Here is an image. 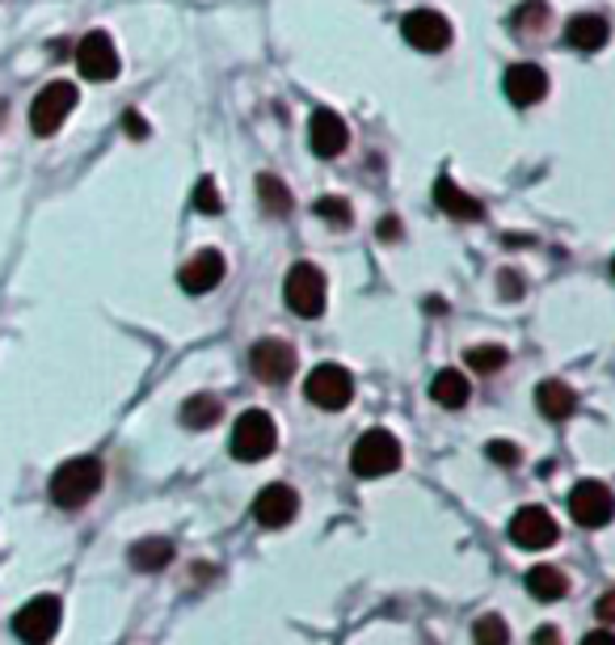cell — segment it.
<instances>
[{
    "instance_id": "6da1fadb",
    "label": "cell",
    "mask_w": 615,
    "mask_h": 645,
    "mask_svg": "<svg viewBox=\"0 0 615 645\" xmlns=\"http://www.w3.org/2000/svg\"><path fill=\"white\" fill-rule=\"evenodd\" d=\"M97 490H101V460H97V455L64 460V464L51 473V502L64 506V510H80Z\"/></svg>"
},
{
    "instance_id": "7a4b0ae2",
    "label": "cell",
    "mask_w": 615,
    "mask_h": 645,
    "mask_svg": "<svg viewBox=\"0 0 615 645\" xmlns=\"http://www.w3.org/2000/svg\"><path fill=\"white\" fill-rule=\"evenodd\" d=\"M350 469L358 477H388L401 469V439L392 430H367L350 452Z\"/></svg>"
},
{
    "instance_id": "3957f363",
    "label": "cell",
    "mask_w": 615,
    "mask_h": 645,
    "mask_svg": "<svg viewBox=\"0 0 615 645\" xmlns=\"http://www.w3.org/2000/svg\"><path fill=\"white\" fill-rule=\"evenodd\" d=\"M274 443H279L274 418L266 409H245L237 418V427H233V455L240 464H258V460L274 452Z\"/></svg>"
},
{
    "instance_id": "277c9868",
    "label": "cell",
    "mask_w": 615,
    "mask_h": 645,
    "mask_svg": "<svg viewBox=\"0 0 615 645\" xmlns=\"http://www.w3.org/2000/svg\"><path fill=\"white\" fill-rule=\"evenodd\" d=\"M304 393L316 409L337 413V409L350 406V397H355V376H350L342 363H321V367H312Z\"/></svg>"
},
{
    "instance_id": "5b68a950",
    "label": "cell",
    "mask_w": 615,
    "mask_h": 645,
    "mask_svg": "<svg viewBox=\"0 0 615 645\" xmlns=\"http://www.w3.org/2000/svg\"><path fill=\"white\" fill-rule=\"evenodd\" d=\"M283 295L295 316H321L325 312V275L312 262H295L283 283Z\"/></svg>"
},
{
    "instance_id": "8992f818",
    "label": "cell",
    "mask_w": 615,
    "mask_h": 645,
    "mask_svg": "<svg viewBox=\"0 0 615 645\" xmlns=\"http://www.w3.org/2000/svg\"><path fill=\"white\" fill-rule=\"evenodd\" d=\"M60 616H64L60 599L39 595V599H30L22 612L13 616V633H18L25 645H47V642H55V633H60Z\"/></svg>"
},
{
    "instance_id": "52a82bcc",
    "label": "cell",
    "mask_w": 615,
    "mask_h": 645,
    "mask_svg": "<svg viewBox=\"0 0 615 645\" xmlns=\"http://www.w3.org/2000/svg\"><path fill=\"white\" fill-rule=\"evenodd\" d=\"M72 110H76V85H68V80H51L47 89L34 97V106H30V127H34V136H55Z\"/></svg>"
},
{
    "instance_id": "ba28073f",
    "label": "cell",
    "mask_w": 615,
    "mask_h": 645,
    "mask_svg": "<svg viewBox=\"0 0 615 645\" xmlns=\"http://www.w3.org/2000/svg\"><path fill=\"white\" fill-rule=\"evenodd\" d=\"M569 515L582 527H607L615 515V494L603 481H578L569 490Z\"/></svg>"
},
{
    "instance_id": "9c48e42d",
    "label": "cell",
    "mask_w": 615,
    "mask_h": 645,
    "mask_svg": "<svg viewBox=\"0 0 615 645\" xmlns=\"http://www.w3.org/2000/svg\"><path fill=\"white\" fill-rule=\"evenodd\" d=\"M401 34L409 47L427 51V55H439V51L451 47V22L434 9H413L401 18Z\"/></svg>"
},
{
    "instance_id": "30bf717a",
    "label": "cell",
    "mask_w": 615,
    "mask_h": 645,
    "mask_svg": "<svg viewBox=\"0 0 615 645\" xmlns=\"http://www.w3.org/2000/svg\"><path fill=\"white\" fill-rule=\"evenodd\" d=\"M76 68L85 80H115L119 76V51H115V39L106 34V30H94V34H85L80 39V47H76Z\"/></svg>"
},
{
    "instance_id": "8fae6325",
    "label": "cell",
    "mask_w": 615,
    "mask_h": 645,
    "mask_svg": "<svg viewBox=\"0 0 615 645\" xmlns=\"http://www.w3.org/2000/svg\"><path fill=\"white\" fill-rule=\"evenodd\" d=\"M557 536H561V527H557V519L548 515L544 506H522L510 519V540L527 552H540L548 545H557Z\"/></svg>"
},
{
    "instance_id": "7c38bea8",
    "label": "cell",
    "mask_w": 615,
    "mask_h": 645,
    "mask_svg": "<svg viewBox=\"0 0 615 645\" xmlns=\"http://www.w3.org/2000/svg\"><path fill=\"white\" fill-rule=\"evenodd\" d=\"M295 515H300V494L291 485H283V481H270L258 498H253V519L261 527H270V531L287 527Z\"/></svg>"
},
{
    "instance_id": "4fadbf2b",
    "label": "cell",
    "mask_w": 615,
    "mask_h": 645,
    "mask_svg": "<svg viewBox=\"0 0 615 645\" xmlns=\"http://www.w3.org/2000/svg\"><path fill=\"white\" fill-rule=\"evenodd\" d=\"M308 143H312V152H316V157L333 161V157H342V152H346L350 131H346V122H342L337 110L321 106V110H312V119H308Z\"/></svg>"
},
{
    "instance_id": "5bb4252c",
    "label": "cell",
    "mask_w": 615,
    "mask_h": 645,
    "mask_svg": "<svg viewBox=\"0 0 615 645\" xmlns=\"http://www.w3.org/2000/svg\"><path fill=\"white\" fill-rule=\"evenodd\" d=\"M253 372H258L266 384H283L291 380V372H295V351H291V342H279V337H261L258 346H253Z\"/></svg>"
},
{
    "instance_id": "9a60e30c",
    "label": "cell",
    "mask_w": 615,
    "mask_h": 645,
    "mask_svg": "<svg viewBox=\"0 0 615 645\" xmlns=\"http://www.w3.org/2000/svg\"><path fill=\"white\" fill-rule=\"evenodd\" d=\"M224 270H228V262H224V254H219V249H198V254H194V258L182 266L177 283L186 287L190 295H207L212 287H219Z\"/></svg>"
},
{
    "instance_id": "2e32d148",
    "label": "cell",
    "mask_w": 615,
    "mask_h": 645,
    "mask_svg": "<svg viewBox=\"0 0 615 645\" xmlns=\"http://www.w3.org/2000/svg\"><path fill=\"white\" fill-rule=\"evenodd\" d=\"M501 85H506V97L515 106H536V101L548 97V72L540 64H515V68L506 72Z\"/></svg>"
},
{
    "instance_id": "e0dca14e",
    "label": "cell",
    "mask_w": 615,
    "mask_h": 645,
    "mask_svg": "<svg viewBox=\"0 0 615 645\" xmlns=\"http://www.w3.org/2000/svg\"><path fill=\"white\" fill-rule=\"evenodd\" d=\"M612 39V25L598 13H573L565 25V43L573 51H603Z\"/></svg>"
},
{
    "instance_id": "ac0fdd59",
    "label": "cell",
    "mask_w": 615,
    "mask_h": 645,
    "mask_svg": "<svg viewBox=\"0 0 615 645\" xmlns=\"http://www.w3.org/2000/svg\"><path fill=\"white\" fill-rule=\"evenodd\" d=\"M434 203H439V212H447L451 219H481V215H485V203L473 198V194H464L451 178H439Z\"/></svg>"
},
{
    "instance_id": "d6986e66",
    "label": "cell",
    "mask_w": 615,
    "mask_h": 645,
    "mask_svg": "<svg viewBox=\"0 0 615 645\" xmlns=\"http://www.w3.org/2000/svg\"><path fill=\"white\" fill-rule=\"evenodd\" d=\"M536 406H540V413H544V418L561 422V418H569V413L578 409V393H573L569 384H561V380H544L540 388H536Z\"/></svg>"
},
{
    "instance_id": "ffe728a7",
    "label": "cell",
    "mask_w": 615,
    "mask_h": 645,
    "mask_svg": "<svg viewBox=\"0 0 615 645\" xmlns=\"http://www.w3.org/2000/svg\"><path fill=\"white\" fill-rule=\"evenodd\" d=\"M430 397H434V406H443V409L468 406V397H473L468 376H464V372H451V367H443V372L434 376V384H430Z\"/></svg>"
},
{
    "instance_id": "44dd1931",
    "label": "cell",
    "mask_w": 615,
    "mask_h": 645,
    "mask_svg": "<svg viewBox=\"0 0 615 645\" xmlns=\"http://www.w3.org/2000/svg\"><path fill=\"white\" fill-rule=\"evenodd\" d=\"M173 557H177V552H173V540H165V536H148V540H136V545H131V566L140 573L165 570Z\"/></svg>"
},
{
    "instance_id": "7402d4cb",
    "label": "cell",
    "mask_w": 615,
    "mask_h": 645,
    "mask_svg": "<svg viewBox=\"0 0 615 645\" xmlns=\"http://www.w3.org/2000/svg\"><path fill=\"white\" fill-rule=\"evenodd\" d=\"M527 591L540 603H557L569 595V578L557 566H536V570H527Z\"/></svg>"
},
{
    "instance_id": "603a6c76",
    "label": "cell",
    "mask_w": 615,
    "mask_h": 645,
    "mask_svg": "<svg viewBox=\"0 0 615 645\" xmlns=\"http://www.w3.org/2000/svg\"><path fill=\"white\" fill-rule=\"evenodd\" d=\"M219 413H224V406H219L215 393H194L186 406H182V422H186L190 430H207L219 422Z\"/></svg>"
},
{
    "instance_id": "cb8c5ba5",
    "label": "cell",
    "mask_w": 615,
    "mask_h": 645,
    "mask_svg": "<svg viewBox=\"0 0 615 645\" xmlns=\"http://www.w3.org/2000/svg\"><path fill=\"white\" fill-rule=\"evenodd\" d=\"M258 198H261V212L266 215H287L291 212V191L274 173H261L258 178Z\"/></svg>"
},
{
    "instance_id": "d4e9b609",
    "label": "cell",
    "mask_w": 615,
    "mask_h": 645,
    "mask_svg": "<svg viewBox=\"0 0 615 645\" xmlns=\"http://www.w3.org/2000/svg\"><path fill=\"white\" fill-rule=\"evenodd\" d=\"M473 642L476 645H510V624L501 616H481L473 624Z\"/></svg>"
},
{
    "instance_id": "484cf974",
    "label": "cell",
    "mask_w": 615,
    "mask_h": 645,
    "mask_svg": "<svg viewBox=\"0 0 615 645\" xmlns=\"http://www.w3.org/2000/svg\"><path fill=\"white\" fill-rule=\"evenodd\" d=\"M468 367L481 372V376H494V372L506 367V351H501V346H473V351H468Z\"/></svg>"
},
{
    "instance_id": "4316f807",
    "label": "cell",
    "mask_w": 615,
    "mask_h": 645,
    "mask_svg": "<svg viewBox=\"0 0 615 645\" xmlns=\"http://www.w3.org/2000/svg\"><path fill=\"white\" fill-rule=\"evenodd\" d=\"M316 215H325L333 228H346L355 215H350V203H342V198H316Z\"/></svg>"
},
{
    "instance_id": "83f0119b",
    "label": "cell",
    "mask_w": 615,
    "mask_h": 645,
    "mask_svg": "<svg viewBox=\"0 0 615 645\" xmlns=\"http://www.w3.org/2000/svg\"><path fill=\"white\" fill-rule=\"evenodd\" d=\"M194 207H198L203 215H215L219 207H224V198H219V191H215L212 178H203V182L194 186Z\"/></svg>"
},
{
    "instance_id": "f1b7e54d",
    "label": "cell",
    "mask_w": 615,
    "mask_h": 645,
    "mask_svg": "<svg viewBox=\"0 0 615 645\" xmlns=\"http://www.w3.org/2000/svg\"><path fill=\"white\" fill-rule=\"evenodd\" d=\"M544 0H527V4H522V9H515V22H522L527 25V30H540V25H544Z\"/></svg>"
},
{
    "instance_id": "f546056e",
    "label": "cell",
    "mask_w": 615,
    "mask_h": 645,
    "mask_svg": "<svg viewBox=\"0 0 615 645\" xmlns=\"http://www.w3.org/2000/svg\"><path fill=\"white\" fill-rule=\"evenodd\" d=\"M489 455H494L497 464H515V460H519V448L506 443V439H494V443H489Z\"/></svg>"
},
{
    "instance_id": "4dcf8cb0",
    "label": "cell",
    "mask_w": 615,
    "mask_h": 645,
    "mask_svg": "<svg viewBox=\"0 0 615 645\" xmlns=\"http://www.w3.org/2000/svg\"><path fill=\"white\" fill-rule=\"evenodd\" d=\"M594 612H598V621L603 624H615V587L612 591H603V599H598V608H594Z\"/></svg>"
},
{
    "instance_id": "1f68e13d",
    "label": "cell",
    "mask_w": 615,
    "mask_h": 645,
    "mask_svg": "<svg viewBox=\"0 0 615 645\" xmlns=\"http://www.w3.org/2000/svg\"><path fill=\"white\" fill-rule=\"evenodd\" d=\"M122 127H127V136H136V140L148 136V127H143V119L136 115V110H127V115H122Z\"/></svg>"
},
{
    "instance_id": "d6a6232c",
    "label": "cell",
    "mask_w": 615,
    "mask_h": 645,
    "mask_svg": "<svg viewBox=\"0 0 615 645\" xmlns=\"http://www.w3.org/2000/svg\"><path fill=\"white\" fill-rule=\"evenodd\" d=\"M582 645H615V633L612 628H594V633L582 637Z\"/></svg>"
},
{
    "instance_id": "836d02e7",
    "label": "cell",
    "mask_w": 615,
    "mask_h": 645,
    "mask_svg": "<svg viewBox=\"0 0 615 645\" xmlns=\"http://www.w3.org/2000/svg\"><path fill=\"white\" fill-rule=\"evenodd\" d=\"M501 283H506V300H515V295H522V279H515L510 270L501 275Z\"/></svg>"
},
{
    "instance_id": "e575fe53",
    "label": "cell",
    "mask_w": 615,
    "mask_h": 645,
    "mask_svg": "<svg viewBox=\"0 0 615 645\" xmlns=\"http://www.w3.org/2000/svg\"><path fill=\"white\" fill-rule=\"evenodd\" d=\"M536 645H561V633H557V628H540V633H536Z\"/></svg>"
},
{
    "instance_id": "d590c367",
    "label": "cell",
    "mask_w": 615,
    "mask_h": 645,
    "mask_svg": "<svg viewBox=\"0 0 615 645\" xmlns=\"http://www.w3.org/2000/svg\"><path fill=\"white\" fill-rule=\"evenodd\" d=\"M612 270H615V262H612Z\"/></svg>"
}]
</instances>
